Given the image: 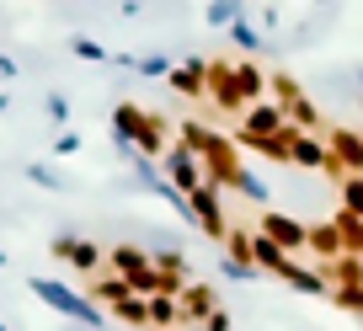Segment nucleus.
I'll use <instances>...</instances> for the list:
<instances>
[{
    "mask_svg": "<svg viewBox=\"0 0 363 331\" xmlns=\"http://www.w3.org/2000/svg\"><path fill=\"white\" fill-rule=\"evenodd\" d=\"M198 160H203V187H219V193H225V187L235 182V172H240L235 139L214 134V128H203V145H198Z\"/></svg>",
    "mask_w": 363,
    "mask_h": 331,
    "instance_id": "f257e3e1",
    "label": "nucleus"
},
{
    "mask_svg": "<svg viewBox=\"0 0 363 331\" xmlns=\"http://www.w3.org/2000/svg\"><path fill=\"white\" fill-rule=\"evenodd\" d=\"M33 294H38V299H48V305H54L59 315L80 320V326H102V320H107V315H102L96 305H91L86 294H75V288H69V284H59V278H33Z\"/></svg>",
    "mask_w": 363,
    "mask_h": 331,
    "instance_id": "f03ea898",
    "label": "nucleus"
},
{
    "mask_svg": "<svg viewBox=\"0 0 363 331\" xmlns=\"http://www.w3.org/2000/svg\"><path fill=\"white\" fill-rule=\"evenodd\" d=\"M257 235H267L272 246L289 252V257L310 246V225H305V219H294V214H284V208H267V214L257 219Z\"/></svg>",
    "mask_w": 363,
    "mask_h": 331,
    "instance_id": "7ed1b4c3",
    "label": "nucleus"
},
{
    "mask_svg": "<svg viewBox=\"0 0 363 331\" xmlns=\"http://www.w3.org/2000/svg\"><path fill=\"white\" fill-rule=\"evenodd\" d=\"M187 214H193V225L203 230L208 240H225V235H230V214H225L219 187H198V193L187 198Z\"/></svg>",
    "mask_w": 363,
    "mask_h": 331,
    "instance_id": "20e7f679",
    "label": "nucleus"
},
{
    "mask_svg": "<svg viewBox=\"0 0 363 331\" xmlns=\"http://www.w3.org/2000/svg\"><path fill=\"white\" fill-rule=\"evenodd\" d=\"M160 176H166V182L177 187L182 198H193L198 187H203V160H198V155H187L182 145H171L166 155H160Z\"/></svg>",
    "mask_w": 363,
    "mask_h": 331,
    "instance_id": "39448f33",
    "label": "nucleus"
},
{
    "mask_svg": "<svg viewBox=\"0 0 363 331\" xmlns=\"http://www.w3.org/2000/svg\"><path fill=\"white\" fill-rule=\"evenodd\" d=\"M54 257H59V262H69L75 273H86V278H102V273H107V252L96 246V240L59 235V240H54Z\"/></svg>",
    "mask_w": 363,
    "mask_h": 331,
    "instance_id": "423d86ee",
    "label": "nucleus"
},
{
    "mask_svg": "<svg viewBox=\"0 0 363 331\" xmlns=\"http://www.w3.org/2000/svg\"><path fill=\"white\" fill-rule=\"evenodd\" d=\"M326 150H331L342 176H363V128H331Z\"/></svg>",
    "mask_w": 363,
    "mask_h": 331,
    "instance_id": "0eeeda50",
    "label": "nucleus"
},
{
    "mask_svg": "<svg viewBox=\"0 0 363 331\" xmlns=\"http://www.w3.org/2000/svg\"><path fill=\"white\" fill-rule=\"evenodd\" d=\"M182 326H193V331H203V320L219 310V294H214V284H187L182 288Z\"/></svg>",
    "mask_w": 363,
    "mask_h": 331,
    "instance_id": "6e6552de",
    "label": "nucleus"
},
{
    "mask_svg": "<svg viewBox=\"0 0 363 331\" xmlns=\"http://www.w3.org/2000/svg\"><path fill=\"white\" fill-rule=\"evenodd\" d=\"M208 96H214V107H225V113H246V102H240V91H235V64L208 59Z\"/></svg>",
    "mask_w": 363,
    "mask_h": 331,
    "instance_id": "1a4fd4ad",
    "label": "nucleus"
},
{
    "mask_svg": "<svg viewBox=\"0 0 363 331\" xmlns=\"http://www.w3.org/2000/svg\"><path fill=\"white\" fill-rule=\"evenodd\" d=\"M289 118H284V107H272V102H257V107H246L240 113V128L235 134H251V139H267V134H278Z\"/></svg>",
    "mask_w": 363,
    "mask_h": 331,
    "instance_id": "9d476101",
    "label": "nucleus"
},
{
    "mask_svg": "<svg viewBox=\"0 0 363 331\" xmlns=\"http://www.w3.org/2000/svg\"><path fill=\"white\" fill-rule=\"evenodd\" d=\"M235 91H240L246 107L267 102V69H262L257 59H235Z\"/></svg>",
    "mask_w": 363,
    "mask_h": 331,
    "instance_id": "9b49d317",
    "label": "nucleus"
},
{
    "mask_svg": "<svg viewBox=\"0 0 363 331\" xmlns=\"http://www.w3.org/2000/svg\"><path fill=\"white\" fill-rule=\"evenodd\" d=\"M305 252H315V267L337 262V257L347 252V246H342V230L331 225V219H315V225H310V246H305Z\"/></svg>",
    "mask_w": 363,
    "mask_h": 331,
    "instance_id": "f8f14e48",
    "label": "nucleus"
},
{
    "mask_svg": "<svg viewBox=\"0 0 363 331\" xmlns=\"http://www.w3.org/2000/svg\"><path fill=\"white\" fill-rule=\"evenodd\" d=\"M171 86H177V96H203V86H208V59H203V54H187V64L171 69Z\"/></svg>",
    "mask_w": 363,
    "mask_h": 331,
    "instance_id": "ddd939ff",
    "label": "nucleus"
},
{
    "mask_svg": "<svg viewBox=\"0 0 363 331\" xmlns=\"http://www.w3.org/2000/svg\"><path fill=\"white\" fill-rule=\"evenodd\" d=\"M320 278H326L331 288H363V257H352V252H342L337 262H326V267H315Z\"/></svg>",
    "mask_w": 363,
    "mask_h": 331,
    "instance_id": "4468645a",
    "label": "nucleus"
},
{
    "mask_svg": "<svg viewBox=\"0 0 363 331\" xmlns=\"http://www.w3.org/2000/svg\"><path fill=\"white\" fill-rule=\"evenodd\" d=\"M251 262H257V273H272V278H284L294 257H289V252H278V246H272L267 235H257V230H251Z\"/></svg>",
    "mask_w": 363,
    "mask_h": 331,
    "instance_id": "2eb2a0df",
    "label": "nucleus"
},
{
    "mask_svg": "<svg viewBox=\"0 0 363 331\" xmlns=\"http://www.w3.org/2000/svg\"><path fill=\"white\" fill-rule=\"evenodd\" d=\"M326 160H331L326 134H299L294 139V166H305V172H326Z\"/></svg>",
    "mask_w": 363,
    "mask_h": 331,
    "instance_id": "dca6fc26",
    "label": "nucleus"
},
{
    "mask_svg": "<svg viewBox=\"0 0 363 331\" xmlns=\"http://www.w3.org/2000/svg\"><path fill=\"white\" fill-rule=\"evenodd\" d=\"M299 96H305V86H299L289 69H272V75H267V102H272V107H284V113H289Z\"/></svg>",
    "mask_w": 363,
    "mask_h": 331,
    "instance_id": "f3484780",
    "label": "nucleus"
},
{
    "mask_svg": "<svg viewBox=\"0 0 363 331\" xmlns=\"http://www.w3.org/2000/svg\"><path fill=\"white\" fill-rule=\"evenodd\" d=\"M96 299H102L107 310H118L123 299H134V288H128L118 273H102V278H91V305H96Z\"/></svg>",
    "mask_w": 363,
    "mask_h": 331,
    "instance_id": "a211bd4d",
    "label": "nucleus"
},
{
    "mask_svg": "<svg viewBox=\"0 0 363 331\" xmlns=\"http://www.w3.org/2000/svg\"><path fill=\"white\" fill-rule=\"evenodd\" d=\"M139 118H145V107L139 102H118L113 107V134H118V145H134V134H139Z\"/></svg>",
    "mask_w": 363,
    "mask_h": 331,
    "instance_id": "6ab92c4d",
    "label": "nucleus"
},
{
    "mask_svg": "<svg viewBox=\"0 0 363 331\" xmlns=\"http://www.w3.org/2000/svg\"><path fill=\"white\" fill-rule=\"evenodd\" d=\"M284 284H289V288H299V294H331V284L315 273V267H305V262H289Z\"/></svg>",
    "mask_w": 363,
    "mask_h": 331,
    "instance_id": "aec40b11",
    "label": "nucleus"
},
{
    "mask_svg": "<svg viewBox=\"0 0 363 331\" xmlns=\"http://www.w3.org/2000/svg\"><path fill=\"white\" fill-rule=\"evenodd\" d=\"M331 225L342 230V246H347L352 257H363V219L347 214V208H331Z\"/></svg>",
    "mask_w": 363,
    "mask_h": 331,
    "instance_id": "412c9836",
    "label": "nucleus"
},
{
    "mask_svg": "<svg viewBox=\"0 0 363 331\" xmlns=\"http://www.w3.org/2000/svg\"><path fill=\"white\" fill-rule=\"evenodd\" d=\"M225 257H230L235 267H257V262H251V230H246V225H230V235H225Z\"/></svg>",
    "mask_w": 363,
    "mask_h": 331,
    "instance_id": "4be33fe9",
    "label": "nucleus"
},
{
    "mask_svg": "<svg viewBox=\"0 0 363 331\" xmlns=\"http://www.w3.org/2000/svg\"><path fill=\"white\" fill-rule=\"evenodd\" d=\"M150 262H155V273H171V278H187V273H193V267H187V257H182L177 246H160Z\"/></svg>",
    "mask_w": 363,
    "mask_h": 331,
    "instance_id": "5701e85b",
    "label": "nucleus"
},
{
    "mask_svg": "<svg viewBox=\"0 0 363 331\" xmlns=\"http://www.w3.org/2000/svg\"><path fill=\"white\" fill-rule=\"evenodd\" d=\"M240 16H246V11H240V6H230V0H214V6H203V22H208V27H225V33L240 22Z\"/></svg>",
    "mask_w": 363,
    "mask_h": 331,
    "instance_id": "b1692460",
    "label": "nucleus"
},
{
    "mask_svg": "<svg viewBox=\"0 0 363 331\" xmlns=\"http://www.w3.org/2000/svg\"><path fill=\"white\" fill-rule=\"evenodd\" d=\"M337 187H342V203H337V208H347V214L363 219V176H342Z\"/></svg>",
    "mask_w": 363,
    "mask_h": 331,
    "instance_id": "393cba45",
    "label": "nucleus"
},
{
    "mask_svg": "<svg viewBox=\"0 0 363 331\" xmlns=\"http://www.w3.org/2000/svg\"><path fill=\"white\" fill-rule=\"evenodd\" d=\"M230 187H235V193H246L251 203H262V198H267V182H262L257 172H246V166H240V172H235V182H230Z\"/></svg>",
    "mask_w": 363,
    "mask_h": 331,
    "instance_id": "a878e982",
    "label": "nucleus"
},
{
    "mask_svg": "<svg viewBox=\"0 0 363 331\" xmlns=\"http://www.w3.org/2000/svg\"><path fill=\"white\" fill-rule=\"evenodd\" d=\"M118 320H123V326H150V310H145V299H123V305H118Z\"/></svg>",
    "mask_w": 363,
    "mask_h": 331,
    "instance_id": "bb28decb",
    "label": "nucleus"
},
{
    "mask_svg": "<svg viewBox=\"0 0 363 331\" xmlns=\"http://www.w3.org/2000/svg\"><path fill=\"white\" fill-rule=\"evenodd\" d=\"M230 38H235V43H240V48H246V59H251V54H257V48H262V33H257V27H251V22H246V16H240V22H235V27H230Z\"/></svg>",
    "mask_w": 363,
    "mask_h": 331,
    "instance_id": "cd10ccee",
    "label": "nucleus"
},
{
    "mask_svg": "<svg viewBox=\"0 0 363 331\" xmlns=\"http://www.w3.org/2000/svg\"><path fill=\"white\" fill-rule=\"evenodd\" d=\"M139 75H160V80H171V69H177V64H171V59L166 54H150V59H139Z\"/></svg>",
    "mask_w": 363,
    "mask_h": 331,
    "instance_id": "c85d7f7f",
    "label": "nucleus"
},
{
    "mask_svg": "<svg viewBox=\"0 0 363 331\" xmlns=\"http://www.w3.org/2000/svg\"><path fill=\"white\" fill-rule=\"evenodd\" d=\"M331 305H342V310H358V315H363V288H331Z\"/></svg>",
    "mask_w": 363,
    "mask_h": 331,
    "instance_id": "c756f323",
    "label": "nucleus"
},
{
    "mask_svg": "<svg viewBox=\"0 0 363 331\" xmlns=\"http://www.w3.org/2000/svg\"><path fill=\"white\" fill-rule=\"evenodd\" d=\"M75 54H80V59H107L102 43H91V38H75Z\"/></svg>",
    "mask_w": 363,
    "mask_h": 331,
    "instance_id": "7c9ffc66",
    "label": "nucleus"
},
{
    "mask_svg": "<svg viewBox=\"0 0 363 331\" xmlns=\"http://www.w3.org/2000/svg\"><path fill=\"white\" fill-rule=\"evenodd\" d=\"M225 278H235V284H251V278H257V267H235V262L225 257Z\"/></svg>",
    "mask_w": 363,
    "mask_h": 331,
    "instance_id": "2f4dec72",
    "label": "nucleus"
},
{
    "mask_svg": "<svg viewBox=\"0 0 363 331\" xmlns=\"http://www.w3.org/2000/svg\"><path fill=\"white\" fill-rule=\"evenodd\" d=\"M203 331H230V310H225V305H219V310H214V315H208V320H203Z\"/></svg>",
    "mask_w": 363,
    "mask_h": 331,
    "instance_id": "473e14b6",
    "label": "nucleus"
},
{
    "mask_svg": "<svg viewBox=\"0 0 363 331\" xmlns=\"http://www.w3.org/2000/svg\"><path fill=\"white\" fill-rule=\"evenodd\" d=\"M33 182H43V187H59V176L48 172V166H33Z\"/></svg>",
    "mask_w": 363,
    "mask_h": 331,
    "instance_id": "72a5a7b5",
    "label": "nucleus"
},
{
    "mask_svg": "<svg viewBox=\"0 0 363 331\" xmlns=\"http://www.w3.org/2000/svg\"><path fill=\"white\" fill-rule=\"evenodd\" d=\"M358 86H363V69H358Z\"/></svg>",
    "mask_w": 363,
    "mask_h": 331,
    "instance_id": "f704fd0d",
    "label": "nucleus"
},
{
    "mask_svg": "<svg viewBox=\"0 0 363 331\" xmlns=\"http://www.w3.org/2000/svg\"><path fill=\"white\" fill-rule=\"evenodd\" d=\"M0 331H6V326H0Z\"/></svg>",
    "mask_w": 363,
    "mask_h": 331,
    "instance_id": "c9c22d12",
    "label": "nucleus"
}]
</instances>
